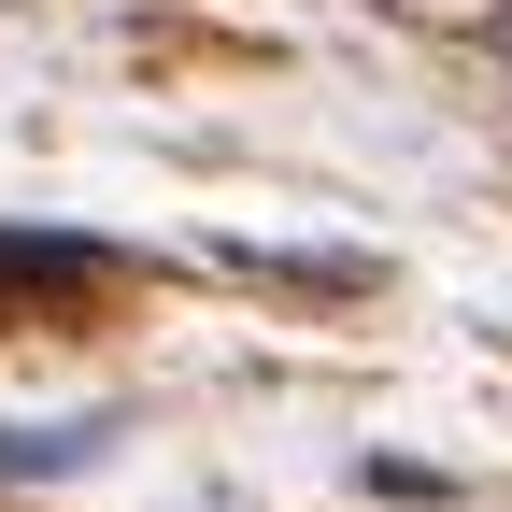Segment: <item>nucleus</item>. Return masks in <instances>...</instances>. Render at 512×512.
<instances>
[{
    "label": "nucleus",
    "mask_w": 512,
    "mask_h": 512,
    "mask_svg": "<svg viewBox=\"0 0 512 512\" xmlns=\"http://www.w3.org/2000/svg\"><path fill=\"white\" fill-rule=\"evenodd\" d=\"M29 271H100V242H15L0 228V285H29Z\"/></svg>",
    "instance_id": "2"
},
{
    "label": "nucleus",
    "mask_w": 512,
    "mask_h": 512,
    "mask_svg": "<svg viewBox=\"0 0 512 512\" xmlns=\"http://www.w3.org/2000/svg\"><path fill=\"white\" fill-rule=\"evenodd\" d=\"M100 441H114V413H15L0 427V484H72V470H100Z\"/></svg>",
    "instance_id": "1"
}]
</instances>
